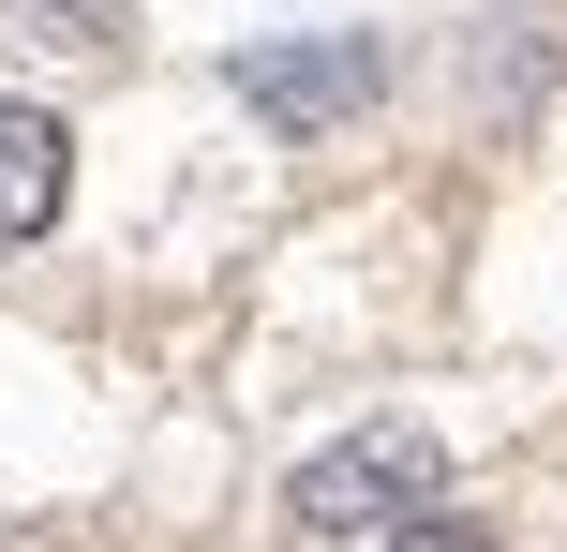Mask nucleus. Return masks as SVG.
Returning a JSON list of instances; mask_svg holds the SVG:
<instances>
[{
  "label": "nucleus",
  "mask_w": 567,
  "mask_h": 552,
  "mask_svg": "<svg viewBox=\"0 0 567 552\" xmlns=\"http://www.w3.org/2000/svg\"><path fill=\"white\" fill-rule=\"evenodd\" d=\"M30 30H75V45H120V0H16Z\"/></svg>",
  "instance_id": "nucleus-5"
},
{
  "label": "nucleus",
  "mask_w": 567,
  "mask_h": 552,
  "mask_svg": "<svg viewBox=\"0 0 567 552\" xmlns=\"http://www.w3.org/2000/svg\"><path fill=\"white\" fill-rule=\"evenodd\" d=\"M60 209H75V119L0 90V239H45Z\"/></svg>",
  "instance_id": "nucleus-3"
},
{
  "label": "nucleus",
  "mask_w": 567,
  "mask_h": 552,
  "mask_svg": "<svg viewBox=\"0 0 567 552\" xmlns=\"http://www.w3.org/2000/svg\"><path fill=\"white\" fill-rule=\"evenodd\" d=\"M225 90L284 149H313V135H343V119L389 105V45H373V30H255V45H225Z\"/></svg>",
  "instance_id": "nucleus-2"
},
{
  "label": "nucleus",
  "mask_w": 567,
  "mask_h": 552,
  "mask_svg": "<svg viewBox=\"0 0 567 552\" xmlns=\"http://www.w3.org/2000/svg\"><path fill=\"white\" fill-rule=\"evenodd\" d=\"M433 508H449V448H433L419 418H359V434H329L299 478H284V523L313 552H373V538L433 523Z\"/></svg>",
  "instance_id": "nucleus-1"
},
{
  "label": "nucleus",
  "mask_w": 567,
  "mask_h": 552,
  "mask_svg": "<svg viewBox=\"0 0 567 552\" xmlns=\"http://www.w3.org/2000/svg\"><path fill=\"white\" fill-rule=\"evenodd\" d=\"M538 75H553V15H538V0H508L493 45H478V119H523V105H538Z\"/></svg>",
  "instance_id": "nucleus-4"
},
{
  "label": "nucleus",
  "mask_w": 567,
  "mask_h": 552,
  "mask_svg": "<svg viewBox=\"0 0 567 552\" xmlns=\"http://www.w3.org/2000/svg\"><path fill=\"white\" fill-rule=\"evenodd\" d=\"M373 552H478V523H463V508H433V523H403V538H373Z\"/></svg>",
  "instance_id": "nucleus-6"
}]
</instances>
